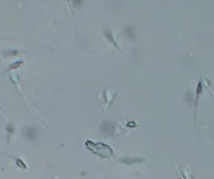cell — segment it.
I'll list each match as a JSON object with an SVG mask.
<instances>
[{
  "instance_id": "cell-6",
  "label": "cell",
  "mask_w": 214,
  "mask_h": 179,
  "mask_svg": "<svg viewBox=\"0 0 214 179\" xmlns=\"http://www.w3.org/2000/svg\"><path fill=\"white\" fill-rule=\"evenodd\" d=\"M125 32H126V35H127L130 39H133V40H135V29H134V27H129V26H125Z\"/></svg>"
},
{
  "instance_id": "cell-7",
  "label": "cell",
  "mask_w": 214,
  "mask_h": 179,
  "mask_svg": "<svg viewBox=\"0 0 214 179\" xmlns=\"http://www.w3.org/2000/svg\"><path fill=\"white\" fill-rule=\"evenodd\" d=\"M18 164H19V166H22V167H23V168H26V166H24V163H22V162H20V160H18Z\"/></svg>"
},
{
  "instance_id": "cell-3",
  "label": "cell",
  "mask_w": 214,
  "mask_h": 179,
  "mask_svg": "<svg viewBox=\"0 0 214 179\" xmlns=\"http://www.w3.org/2000/svg\"><path fill=\"white\" fill-rule=\"evenodd\" d=\"M119 160L122 163L126 164H134V163H139V162H145V158H134V156H122L119 158Z\"/></svg>"
},
{
  "instance_id": "cell-4",
  "label": "cell",
  "mask_w": 214,
  "mask_h": 179,
  "mask_svg": "<svg viewBox=\"0 0 214 179\" xmlns=\"http://www.w3.org/2000/svg\"><path fill=\"white\" fill-rule=\"evenodd\" d=\"M26 136H27L28 140L34 142L36 139V130L34 127H27L26 128Z\"/></svg>"
},
{
  "instance_id": "cell-1",
  "label": "cell",
  "mask_w": 214,
  "mask_h": 179,
  "mask_svg": "<svg viewBox=\"0 0 214 179\" xmlns=\"http://www.w3.org/2000/svg\"><path fill=\"white\" fill-rule=\"evenodd\" d=\"M86 146L100 158H111L112 156V150L110 148V146H107V144H104V143H100V142L94 143V142H91V140H87Z\"/></svg>"
},
{
  "instance_id": "cell-2",
  "label": "cell",
  "mask_w": 214,
  "mask_h": 179,
  "mask_svg": "<svg viewBox=\"0 0 214 179\" xmlns=\"http://www.w3.org/2000/svg\"><path fill=\"white\" fill-rule=\"evenodd\" d=\"M114 130H115V126L112 123H102V126H100V132L107 134L110 136L114 134Z\"/></svg>"
},
{
  "instance_id": "cell-5",
  "label": "cell",
  "mask_w": 214,
  "mask_h": 179,
  "mask_svg": "<svg viewBox=\"0 0 214 179\" xmlns=\"http://www.w3.org/2000/svg\"><path fill=\"white\" fill-rule=\"evenodd\" d=\"M104 36L107 37V39H109V42L111 43V44H114V45H115V48H118V51H121V52H122V50H121V47H119V45H118V43L115 42V39H114V36H112L111 31H109V29H107V31H104Z\"/></svg>"
}]
</instances>
